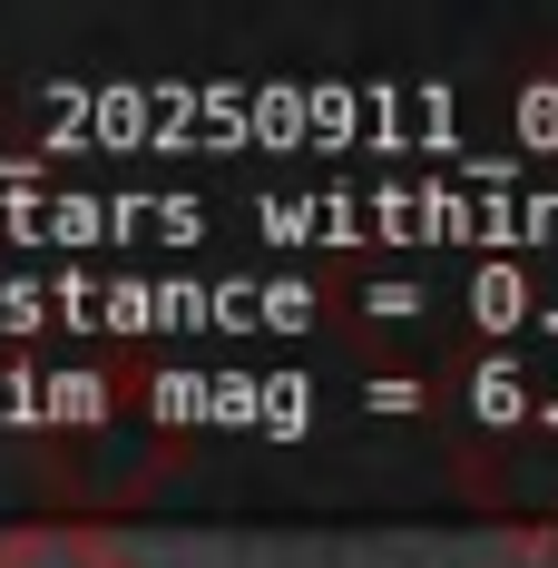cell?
<instances>
[{"instance_id": "cell-1", "label": "cell", "mask_w": 558, "mask_h": 568, "mask_svg": "<svg viewBox=\"0 0 558 568\" xmlns=\"http://www.w3.org/2000/svg\"><path fill=\"white\" fill-rule=\"evenodd\" d=\"M0 568H138V559L118 549L109 529H89V519H40V529L0 539Z\"/></svg>"}]
</instances>
